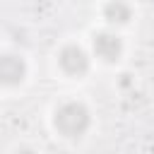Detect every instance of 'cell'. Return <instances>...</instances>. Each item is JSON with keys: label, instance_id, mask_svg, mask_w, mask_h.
Instances as JSON below:
<instances>
[{"label": "cell", "instance_id": "6da1fadb", "mask_svg": "<svg viewBox=\"0 0 154 154\" xmlns=\"http://www.w3.org/2000/svg\"><path fill=\"white\" fill-rule=\"evenodd\" d=\"M55 128L65 137H79L89 128V111L82 103H75V101L63 103L55 111Z\"/></svg>", "mask_w": 154, "mask_h": 154}, {"label": "cell", "instance_id": "7a4b0ae2", "mask_svg": "<svg viewBox=\"0 0 154 154\" xmlns=\"http://www.w3.org/2000/svg\"><path fill=\"white\" fill-rule=\"evenodd\" d=\"M60 67L67 72V75H84L87 70H89V58H87V53L79 48V46H65L63 51H60Z\"/></svg>", "mask_w": 154, "mask_h": 154}, {"label": "cell", "instance_id": "3957f363", "mask_svg": "<svg viewBox=\"0 0 154 154\" xmlns=\"http://www.w3.org/2000/svg\"><path fill=\"white\" fill-rule=\"evenodd\" d=\"M24 72H26V65L19 55H12V53L0 55V84H19L24 79Z\"/></svg>", "mask_w": 154, "mask_h": 154}, {"label": "cell", "instance_id": "277c9868", "mask_svg": "<svg viewBox=\"0 0 154 154\" xmlns=\"http://www.w3.org/2000/svg\"><path fill=\"white\" fill-rule=\"evenodd\" d=\"M94 51H96V55L103 58V60H116V58L120 55V51H123V43H120V38H118L116 34L101 31V34L94 36Z\"/></svg>", "mask_w": 154, "mask_h": 154}, {"label": "cell", "instance_id": "5b68a950", "mask_svg": "<svg viewBox=\"0 0 154 154\" xmlns=\"http://www.w3.org/2000/svg\"><path fill=\"white\" fill-rule=\"evenodd\" d=\"M103 17H106L108 22L123 24V22L130 19V7H128V2H123V0H111V2L103 7Z\"/></svg>", "mask_w": 154, "mask_h": 154}, {"label": "cell", "instance_id": "8992f818", "mask_svg": "<svg viewBox=\"0 0 154 154\" xmlns=\"http://www.w3.org/2000/svg\"><path fill=\"white\" fill-rule=\"evenodd\" d=\"M17 154H34V152H31V149H19Z\"/></svg>", "mask_w": 154, "mask_h": 154}]
</instances>
